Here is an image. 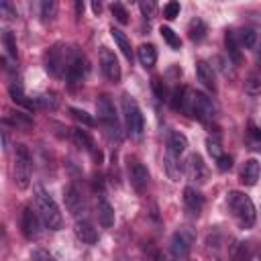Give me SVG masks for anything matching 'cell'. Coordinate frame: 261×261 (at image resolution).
Masks as SVG:
<instances>
[{"mask_svg":"<svg viewBox=\"0 0 261 261\" xmlns=\"http://www.w3.org/2000/svg\"><path fill=\"white\" fill-rule=\"evenodd\" d=\"M184 208L190 216H200L202 208H204V198L198 190H194L192 186H188L184 190Z\"/></svg>","mask_w":261,"mask_h":261,"instance_id":"9a60e30c","label":"cell"},{"mask_svg":"<svg viewBox=\"0 0 261 261\" xmlns=\"http://www.w3.org/2000/svg\"><path fill=\"white\" fill-rule=\"evenodd\" d=\"M77 47H67V45H53L47 53H45V69L53 75V77H65V71L69 67V61L73 57Z\"/></svg>","mask_w":261,"mask_h":261,"instance_id":"277c9868","label":"cell"},{"mask_svg":"<svg viewBox=\"0 0 261 261\" xmlns=\"http://www.w3.org/2000/svg\"><path fill=\"white\" fill-rule=\"evenodd\" d=\"M184 171H186L188 179L194 181V184H204L206 177H208L206 163H204V159H202L198 153H192V155L188 157V161H186V165H184Z\"/></svg>","mask_w":261,"mask_h":261,"instance_id":"7c38bea8","label":"cell"},{"mask_svg":"<svg viewBox=\"0 0 261 261\" xmlns=\"http://www.w3.org/2000/svg\"><path fill=\"white\" fill-rule=\"evenodd\" d=\"M237 39H239L241 47H245V49H251L257 43V35H255L253 29H241V31H237Z\"/></svg>","mask_w":261,"mask_h":261,"instance_id":"f1b7e54d","label":"cell"},{"mask_svg":"<svg viewBox=\"0 0 261 261\" xmlns=\"http://www.w3.org/2000/svg\"><path fill=\"white\" fill-rule=\"evenodd\" d=\"M253 259V247L251 243H241L232 255V261H251Z\"/></svg>","mask_w":261,"mask_h":261,"instance_id":"836d02e7","label":"cell"},{"mask_svg":"<svg viewBox=\"0 0 261 261\" xmlns=\"http://www.w3.org/2000/svg\"><path fill=\"white\" fill-rule=\"evenodd\" d=\"M69 114L77 120V122H82V124H86V126H94L96 124V120L86 112V110H80V108H69Z\"/></svg>","mask_w":261,"mask_h":261,"instance_id":"8d00e7d4","label":"cell"},{"mask_svg":"<svg viewBox=\"0 0 261 261\" xmlns=\"http://www.w3.org/2000/svg\"><path fill=\"white\" fill-rule=\"evenodd\" d=\"M4 122L12 124L16 128H31L33 126V120L27 114H22V112H10V114H6L4 116Z\"/></svg>","mask_w":261,"mask_h":261,"instance_id":"83f0119b","label":"cell"},{"mask_svg":"<svg viewBox=\"0 0 261 261\" xmlns=\"http://www.w3.org/2000/svg\"><path fill=\"white\" fill-rule=\"evenodd\" d=\"M163 16L167 20H173L175 16H179V2H167L163 6Z\"/></svg>","mask_w":261,"mask_h":261,"instance_id":"60d3db41","label":"cell"},{"mask_svg":"<svg viewBox=\"0 0 261 261\" xmlns=\"http://www.w3.org/2000/svg\"><path fill=\"white\" fill-rule=\"evenodd\" d=\"M139 8H141V12H143L145 18H153L155 12H157V4H155L153 0H143V2L139 4Z\"/></svg>","mask_w":261,"mask_h":261,"instance_id":"ab89813d","label":"cell"},{"mask_svg":"<svg viewBox=\"0 0 261 261\" xmlns=\"http://www.w3.org/2000/svg\"><path fill=\"white\" fill-rule=\"evenodd\" d=\"M206 151H208V155L212 157V159H220L224 153H222V145H220V139L218 137H208L206 139Z\"/></svg>","mask_w":261,"mask_h":261,"instance_id":"4dcf8cb0","label":"cell"},{"mask_svg":"<svg viewBox=\"0 0 261 261\" xmlns=\"http://www.w3.org/2000/svg\"><path fill=\"white\" fill-rule=\"evenodd\" d=\"M31 259L33 261H55V257L49 251H45V249H33Z\"/></svg>","mask_w":261,"mask_h":261,"instance_id":"b9f144b4","label":"cell"},{"mask_svg":"<svg viewBox=\"0 0 261 261\" xmlns=\"http://www.w3.org/2000/svg\"><path fill=\"white\" fill-rule=\"evenodd\" d=\"M100 67H102L104 75L110 82H118L120 80V63H118L116 55L108 47H100Z\"/></svg>","mask_w":261,"mask_h":261,"instance_id":"4fadbf2b","label":"cell"},{"mask_svg":"<svg viewBox=\"0 0 261 261\" xmlns=\"http://www.w3.org/2000/svg\"><path fill=\"white\" fill-rule=\"evenodd\" d=\"M0 10H2V14H4V16H8V18L16 16V10L12 8V4H10V2H2V4H0Z\"/></svg>","mask_w":261,"mask_h":261,"instance_id":"f6af8a7d","label":"cell"},{"mask_svg":"<svg viewBox=\"0 0 261 261\" xmlns=\"http://www.w3.org/2000/svg\"><path fill=\"white\" fill-rule=\"evenodd\" d=\"M216 163H218V169H220V171H228V169L232 167V159H230L228 155H222Z\"/></svg>","mask_w":261,"mask_h":261,"instance_id":"ee69618b","label":"cell"},{"mask_svg":"<svg viewBox=\"0 0 261 261\" xmlns=\"http://www.w3.org/2000/svg\"><path fill=\"white\" fill-rule=\"evenodd\" d=\"M73 232H75V237H77L82 243H86V245H94V243L98 241V230H96L94 224H92L90 220H86V218H82V220L75 222Z\"/></svg>","mask_w":261,"mask_h":261,"instance_id":"e0dca14e","label":"cell"},{"mask_svg":"<svg viewBox=\"0 0 261 261\" xmlns=\"http://www.w3.org/2000/svg\"><path fill=\"white\" fill-rule=\"evenodd\" d=\"M159 33H161L163 41H165V43H167V45H169L173 51H177V49L181 47V41H179V37H177V35H175V33H173L169 27H161V31H159Z\"/></svg>","mask_w":261,"mask_h":261,"instance_id":"d6a6232c","label":"cell"},{"mask_svg":"<svg viewBox=\"0 0 261 261\" xmlns=\"http://www.w3.org/2000/svg\"><path fill=\"white\" fill-rule=\"evenodd\" d=\"M186 149H188V139H186V135L179 133V130H171L169 137H167V151L179 157Z\"/></svg>","mask_w":261,"mask_h":261,"instance_id":"44dd1931","label":"cell"},{"mask_svg":"<svg viewBox=\"0 0 261 261\" xmlns=\"http://www.w3.org/2000/svg\"><path fill=\"white\" fill-rule=\"evenodd\" d=\"M96 108H98V120L100 124L104 126L106 135L110 139H120V124H118V118H116V110H114V104L110 102L108 96H100L98 102H96Z\"/></svg>","mask_w":261,"mask_h":261,"instance_id":"5b68a950","label":"cell"},{"mask_svg":"<svg viewBox=\"0 0 261 261\" xmlns=\"http://www.w3.org/2000/svg\"><path fill=\"white\" fill-rule=\"evenodd\" d=\"M63 202H65V208L71 216L80 218L84 212H86V202H84V196L80 194V190L75 186H67L63 190Z\"/></svg>","mask_w":261,"mask_h":261,"instance_id":"5bb4252c","label":"cell"},{"mask_svg":"<svg viewBox=\"0 0 261 261\" xmlns=\"http://www.w3.org/2000/svg\"><path fill=\"white\" fill-rule=\"evenodd\" d=\"M2 43H4L6 55H8L10 59H16V57H18V49H16V39H14V33H12V31H4Z\"/></svg>","mask_w":261,"mask_h":261,"instance_id":"f546056e","label":"cell"},{"mask_svg":"<svg viewBox=\"0 0 261 261\" xmlns=\"http://www.w3.org/2000/svg\"><path fill=\"white\" fill-rule=\"evenodd\" d=\"M226 208L230 212V216L234 218V222L239 224V228L247 230V228H253L255 220H257V210H255V204L253 200L243 194V192H228L226 194Z\"/></svg>","mask_w":261,"mask_h":261,"instance_id":"6da1fadb","label":"cell"},{"mask_svg":"<svg viewBox=\"0 0 261 261\" xmlns=\"http://www.w3.org/2000/svg\"><path fill=\"white\" fill-rule=\"evenodd\" d=\"M35 104H37V108L55 110L57 108V98H55V94H41V96L35 98Z\"/></svg>","mask_w":261,"mask_h":261,"instance_id":"d590c367","label":"cell"},{"mask_svg":"<svg viewBox=\"0 0 261 261\" xmlns=\"http://www.w3.org/2000/svg\"><path fill=\"white\" fill-rule=\"evenodd\" d=\"M259 175H261V165H259V161H257V159L245 161V165H243V169H241V181H243L245 186H255L257 179H259Z\"/></svg>","mask_w":261,"mask_h":261,"instance_id":"d6986e66","label":"cell"},{"mask_svg":"<svg viewBox=\"0 0 261 261\" xmlns=\"http://www.w3.org/2000/svg\"><path fill=\"white\" fill-rule=\"evenodd\" d=\"M88 59H86V55L80 51V49H75V53H73V57H71V61H69V67H67V71H65V82L69 84V86H77V84H82L84 80H86V75H88Z\"/></svg>","mask_w":261,"mask_h":261,"instance_id":"9c48e42d","label":"cell"},{"mask_svg":"<svg viewBox=\"0 0 261 261\" xmlns=\"http://www.w3.org/2000/svg\"><path fill=\"white\" fill-rule=\"evenodd\" d=\"M196 77L198 82H202V86L206 90H210L212 94H216L218 86H216V75H214V67L206 61H198L196 63Z\"/></svg>","mask_w":261,"mask_h":261,"instance_id":"2e32d148","label":"cell"},{"mask_svg":"<svg viewBox=\"0 0 261 261\" xmlns=\"http://www.w3.org/2000/svg\"><path fill=\"white\" fill-rule=\"evenodd\" d=\"M179 110H184L188 116H196L198 120H204V122H208L216 116L214 102L206 94L196 92L192 88H184V98H181V108Z\"/></svg>","mask_w":261,"mask_h":261,"instance_id":"7a4b0ae2","label":"cell"},{"mask_svg":"<svg viewBox=\"0 0 261 261\" xmlns=\"http://www.w3.org/2000/svg\"><path fill=\"white\" fill-rule=\"evenodd\" d=\"M41 216L37 210H33L31 206H27L22 210V218H20V226H22V234L29 239V241H35L39 239L41 234Z\"/></svg>","mask_w":261,"mask_h":261,"instance_id":"8fae6325","label":"cell"},{"mask_svg":"<svg viewBox=\"0 0 261 261\" xmlns=\"http://www.w3.org/2000/svg\"><path fill=\"white\" fill-rule=\"evenodd\" d=\"M8 92H10V98H12V102H14V104H18V106H24L27 110H33V108H37V104H35V98H33V100H29V96L22 92L20 84H10Z\"/></svg>","mask_w":261,"mask_h":261,"instance_id":"cb8c5ba5","label":"cell"},{"mask_svg":"<svg viewBox=\"0 0 261 261\" xmlns=\"http://www.w3.org/2000/svg\"><path fill=\"white\" fill-rule=\"evenodd\" d=\"M71 139H73V143H75L80 149H84V151H88L92 157L100 159V151L96 149L94 139H92L86 130H82V128H71Z\"/></svg>","mask_w":261,"mask_h":261,"instance_id":"ac0fdd59","label":"cell"},{"mask_svg":"<svg viewBox=\"0 0 261 261\" xmlns=\"http://www.w3.org/2000/svg\"><path fill=\"white\" fill-rule=\"evenodd\" d=\"M35 210L39 212L43 224L51 230H59L61 224H63V216L59 212V206L55 204V200L41 188V186H35Z\"/></svg>","mask_w":261,"mask_h":261,"instance_id":"3957f363","label":"cell"},{"mask_svg":"<svg viewBox=\"0 0 261 261\" xmlns=\"http://www.w3.org/2000/svg\"><path fill=\"white\" fill-rule=\"evenodd\" d=\"M110 35H112L114 43L118 45V49L122 51V55H124L128 61H133V47H130L128 37H126V35H124L120 29H116V27H112V29H110Z\"/></svg>","mask_w":261,"mask_h":261,"instance_id":"d4e9b609","label":"cell"},{"mask_svg":"<svg viewBox=\"0 0 261 261\" xmlns=\"http://www.w3.org/2000/svg\"><path fill=\"white\" fill-rule=\"evenodd\" d=\"M245 92L251 94V96L261 94V75H259V73H251V75L245 80Z\"/></svg>","mask_w":261,"mask_h":261,"instance_id":"1f68e13d","label":"cell"},{"mask_svg":"<svg viewBox=\"0 0 261 261\" xmlns=\"http://www.w3.org/2000/svg\"><path fill=\"white\" fill-rule=\"evenodd\" d=\"M163 167H165V171H167V175H169V179L171 181H179V175H181V163H179V157L177 155H173V153H165V157H163Z\"/></svg>","mask_w":261,"mask_h":261,"instance_id":"7402d4cb","label":"cell"},{"mask_svg":"<svg viewBox=\"0 0 261 261\" xmlns=\"http://www.w3.org/2000/svg\"><path fill=\"white\" fill-rule=\"evenodd\" d=\"M110 12H112V16H114L120 24H126V22H128V12H126V8H124L122 4H118V2L110 4Z\"/></svg>","mask_w":261,"mask_h":261,"instance_id":"74e56055","label":"cell"},{"mask_svg":"<svg viewBox=\"0 0 261 261\" xmlns=\"http://www.w3.org/2000/svg\"><path fill=\"white\" fill-rule=\"evenodd\" d=\"M196 241V232L190 228V226H184L179 230H175L171 234V241H169V253L175 261H186L190 251H192V245Z\"/></svg>","mask_w":261,"mask_h":261,"instance_id":"52a82bcc","label":"cell"},{"mask_svg":"<svg viewBox=\"0 0 261 261\" xmlns=\"http://www.w3.org/2000/svg\"><path fill=\"white\" fill-rule=\"evenodd\" d=\"M259 261H261V251H259Z\"/></svg>","mask_w":261,"mask_h":261,"instance_id":"681fc988","label":"cell"},{"mask_svg":"<svg viewBox=\"0 0 261 261\" xmlns=\"http://www.w3.org/2000/svg\"><path fill=\"white\" fill-rule=\"evenodd\" d=\"M126 173H128V181L137 192H143L149 184V171L147 167L139 161V159H128L126 163Z\"/></svg>","mask_w":261,"mask_h":261,"instance_id":"30bf717a","label":"cell"},{"mask_svg":"<svg viewBox=\"0 0 261 261\" xmlns=\"http://www.w3.org/2000/svg\"><path fill=\"white\" fill-rule=\"evenodd\" d=\"M98 222L104 228H110L114 224V208L110 206V202L106 198H100L98 200Z\"/></svg>","mask_w":261,"mask_h":261,"instance_id":"603a6c76","label":"cell"},{"mask_svg":"<svg viewBox=\"0 0 261 261\" xmlns=\"http://www.w3.org/2000/svg\"><path fill=\"white\" fill-rule=\"evenodd\" d=\"M31 155L29 149L24 145H16V153H14V184L18 190H27L31 184Z\"/></svg>","mask_w":261,"mask_h":261,"instance_id":"ba28073f","label":"cell"},{"mask_svg":"<svg viewBox=\"0 0 261 261\" xmlns=\"http://www.w3.org/2000/svg\"><path fill=\"white\" fill-rule=\"evenodd\" d=\"M247 143L253 151H259L261 153V128H255L251 124V128L247 130Z\"/></svg>","mask_w":261,"mask_h":261,"instance_id":"e575fe53","label":"cell"},{"mask_svg":"<svg viewBox=\"0 0 261 261\" xmlns=\"http://www.w3.org/2000/svg\"><path fill=\"white\" fill-rule=\"evenodd\" d=\"M92 10H94L96 14H100V10H102V4H100V2H92Z\"/></svg>","mask_w":261,"mask_h":261,"instance_id":"bcb514c9","label":"cell"},{"mask_svg":"<svg viewBox=\"0 0 261 261\" xmlns=\"http://www.w3.org/2000/svg\"><path fill=\"white\" fill-rule=\"evenodd\" d=\"M257 55H259V63H261V45H259V51H257Z\"/></svg>","mask_w":261,"mask_h":261,"instance_id":"c3c4849f","label":"cell"},{"mask_svg":"<svg viewBox=\"0 0 261 261\" xmlns=\"http://www.w3.org/2000/svg\"><path fill=\"white\" fill-rule=\"evenodd\" d=\"M137 57H139V61H141V65H143L145 69H151V67L155 65V61H157V49H155V45L143 43V45L137 49Z\"/></svg>","mask_w":261,"mask_h":261,"instance_id":"ffe728a7","label":"cell"},{"mask_svg":"<svg viewBox=\"0 0 261 261\" xmlns=\"http://www.w3.org/2000/svg\"><path fill=\"white\" fill-rule=\"evenodd\" d=\"M224 45H226V51H228V57L239 63L241 61V43L237 39V31H226L224 33Z\"/></svg>","mask_w":261,"mask_h":261,"instance_id":"484cf974","label":"cell"},{"mask_svg":"<svg viewBox=\"0 0 261 261\" xmlns=\"http://www.w3.org/2000/svg\"><path fill=\"white\" fill-rule=\"evenodd\" d=\"M153 90H155V96L159 98V100H167V92H165V86H163V82L159 80V77H153Z\"/></svg>","mask_w":261,"mask_h":261,"instance_id":"7bdbcfd3","label":"cell"},{"mask_svg":"<svg viewBox=\"0 0 261 261\" xmlns=\"http://www.w3.org/2000/svg\"><path fill=\"white\" fill-rule=\"evenodd\" d=\"M155 261H165V257H161V255H157V259Z\"/></svg>","mask_w":261,"mask_h":261,"instance_id":"7dc6e473","label":"cell"},{"mask_svg":"<svg viewBox=\"0 0 261 261\" xmlns=\"http://www.w3.org/2000/svg\"><path fill=\"white\" fill-rule=\"evenodd\" d=\"M122 112H124V122H126L128 135L133 139H141L143 130H145V118L141 114L139 104L130 96H122Z\"/></svg>","mask_w":261,"mask_h":261,"instance_id":"8992f818","label":"cell"},{"mask_svg":"<svg viewBox=\"0 0 261 261\" xmlns=\"http://www.w3.org/2000/svg\"><path fill=\"white\" fill-rule=\"evenodd\" d=\"M55 12H57V4H55V2H51V0L41 2V16H43L45 20H47V18H53Z\"/></svg>","mask_w":261,"mask_h":261,"instance_id":"f35d334b","label":"cell"},{"mask_svg":"<svg viewBox=\"0 0 261 261\" xmlns=\"http://www.w3.org/2000/svg\"><path fill=\"white\" fill-rule=\"evenodd\" d=\"M206 33H208V29H206V24H204V20L202 18H194L190 24H188V35H190V39L192 41H202L204 37H206Z\"/></svg>","mask_w":261,"mask_h":261,"instance_id":"4316f807","label":"cell"}]
</instances>
